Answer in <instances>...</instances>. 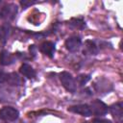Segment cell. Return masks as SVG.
<instances>
[{"label": "cell", "mask_w": 123, "mask_h": 123, "mask_svg": "<svg viewBox=\"0 0 123 123\" xmlns=\"http://www.w3.org/2000/svg\"><path fill=\"white\" fill-rule=\"evenodd\" d=\"M36 3H37L36 1H30V0H22V1H20V4H21V6L23 8H28L29 6H32V5L36 4Z\"/></svg>", "instance_id": "e0dca14e"}, {"label": "cell", "mask_w": 123, "mask_h": 123, "mask_svg": "<svg viewBox=\"0 0 123 123\" xmlns=\"http://www.w3.org/2000/svg\"><path fill=\"white\" fill-rule=\"evenodd\" d=\"M86 52H87L88 54H91V55L97 54L98 49H97V47H96V45H95V43L93 41L87 40L86 42Z\"/></svg>", "instance_id": "5bb4252c"}, {"label": "cell", "mask_w": 123, "mask_h": 123, "mask_svg": "<svg viewBox=\"0 0 123 123\" xmlns=\"http://www.w3.org/2000/svg\"><path fill=\"white\" fill-rule=\"evenodd\" d=\"M89 79H90V76H89V75L81 74V75H79V76L76 78V81H75V82H77V84H78L79 86H84L85 84H86V83L89 81Z\"/></svg>", "instance_id": "9a60e30c"}, {"label": "cell", "mask_w": 123, "mask_h": 123, "mask_svg": "<svg viewBox=\"0 0 123 123\" xmlns=\"http://www.w3.org/2000/svg\"><path fill=\"white\" fill-rule=\"evenodd\" d=\"M89 108H90L91 113H93L95 115H105L108 112L107 105L104 102H102L101 100H98V99L92 101L89 105Z\"/></svg>", "instance_id": "277c9868"}, {"label": "cell", "mask_w": 123, "mask_h": 123, "mask_svg": "<svg viewBox=\"0 0 123 123\" xmlns=\"http://www.w3.org/2000/svg\"><path fill=\"white\" fill-rule=\"evenodd\" d=\"M14 62V56L9 53L6 50L1 51L0 53V64L1 65H10Z\"/></svg>", "instance_id": "ba28073f"}, {"label": "cell", "mask_w": 123, "mask_h": 123, "mask_svg": "<svg viewBox=\"0 0 123 123\" xmlns=\"http://www.w3.org/2000/svg\"><path fill=\"white\" fill-rule=\"evenodd\" d=\"M92 123H111L110 120L108 119H103V118H95L93 119Z\"/></svg>", "instance_id": "ac0fdd59"}, {"label": "cell", "mask_w": 123, "mask_h": 123, "mask_svg": "<svg viewBox=\"0 0 123 123\" xmlns=\"http://www.w3.org/2000/svg\"><path fill=\"white\" fill-rule=\"evenodd\" d=\"M19 71H20V73L23 76H25V77H27L29 79H33V78L36 77V71H35V69H33V67L31 65L27 64V63H23L20 66Z\"/></svg>", "instance_id": "30bf717a"}, {"label": "cell", "mask_w": 123, "mask_h": 123, "mask_svg": "<svg viewBox=\"0 0 123 123\" xmlns=\"http://www.w3.org/2000/svg\"><path fill=\"white\" fill-rule=\"evenodd\" d=\"M60 80L63 87L68 90L69 92H75L76 91V82L72 75L66 71H63L60 74Z\"/></svg>", "instance_id": "7a4b0ae2"}, {"label": "cell", "mask_w": 123, "mask_h": 123, "mask_svg": "<svg viewBox=\"0 0 123 123\" xmlns=\"http://www.w3.org/2000/svg\"><path fill=\"white\" fill-rule=\"evenodd\" d=\"M84 123H89V122H84Z\"/></svg>", "instance_id": "ffe728a7"}, {"label": "cell", "mask_w": 123, "mask_h": 123, "mask_svg": "<svg viewBox=\"0 0 123 123\" xmlns=\"http://www.w3.org/2000/svg\"><path fill=\"white\" fill-rule=\"evenodd\" d=\"M18 115V111L12 107H4L0 110V118L5 121H14Z\"/></svg>", "instance_id": "3957f363"}, {"label": "cell", "mask_w": 123, "mask_h": 123, "mask_svg": "<svg viewBox=\"0 0 123 123\" xmlns=\"http://www.w3.org/2000/svg\"><path fill=\"white\" fill-rule=\"evenodd\" d=\"M68 111L74 113H78L81 114L83 116H89L91 115V111L88 105L86 104H80V105H75V106H71L68 108Z\"/></svg>", "instance_id": "5b68a950"}, {"label": "cell", "mask_w": 123, "mask_h": 123, "mask_svg": "<svg viewBox=\"0 0 123 123\" xmlns=\"http://www.w3.org/2000/svg\"><path fill=\"white\" fill-rule=\"evenodd\" d=\"M16 12V5L0 0V19H12Z\"/></svg>", "instance_id": "6da1fadb"}, {"label": "cell", "mask_w": 123, "mask_h": 123, "mask_svg": "<svg viewBox=\"0 0 123 123\" xmlns=\"http://www.w3.org/2000/svg\"><path fill=\"white\" fill-rule=\"evenodd\" d=\"M71 25H73L74 27H76L78 29H82L85 27V22L80 18H73L71 20Z\"/></svg>", "instance_id": "2e32d148"}, {"label": "cell", "mask_w": 123, "mask_h": 123, "mask_svg": "<svg viewBox=\"0 0 123 123\" xmlns=\"http://www.w3.org/2000/svg\"><path fill=\"white\" fill-rule=\"evenodd\" d=\"M7 77H8V74H6L5 72L0 70V84L4 83L5 81H7Z\"/></svg>", "instance_id": "d6986e66"}, {"label": "cell", "mask_w": 123, "mask_h": 123, "mask_svg": "<svg viewBox=\"0 0 123 123\" xmlns=\"http://www.w3.org/2000/svg\"><path fill=\"white\" fill-rule=\"evenodd\" d=\"M95 84L97 85H101V87L97 88L96 90L99 91V92H104V91H109L110 89H111V85L109 84L108 81H106L105 79H102V80H98Z\"/></svg>", "instance_id": "4fadbf2b"}, {"label": "cell", "mask_w": 123, "mask_h": 123, "mask_svg": "<svg viewBox=\"0 0 123 123\" xmlns=\"http://www.w3.org/2000/svg\"><path fill=\"white\" fill-rule=\"evenodd\" d=\"M40 51L48 56L49 58H52L55 53V44L52 41H44L40 45Z\"/></svg>", "instance_id": "52a82bcc"}, {"label": "cell", "mask_w": 123, "mask_h": 123, "mask_svg": "<svg viewBox=\"0 0 123 123\" xmlns=\"http://www.w3.org/2000/svg\"><path fill=\"white\" fill-rule=\"evenodd\" d=\"M81 43H82V41H81V38L79 37H76V36L75 37H70L65 41V47L68 51L75 52L80 48Z\"/></svg>", "instance_id": "8992f818"}, {"label": "cell", "mask_w": 123, "mask_h": 123, "mask_svg": "<svg viewBox=\"0 0 123 123\" xmlns=\"http://www.w3.org/2000/svg\"><path fill=\"white\" fill-rule=\"evenodd\" d=\"M111 112L115 119L121 120L123 117V105H122V103L118 102L115 105H112L111 107Z\"/></svg>", "instance_id": "9c48e42d"}, {"label": "cell", "mask_w": 123, "mask_h": 123, "mask_svg": "<svg viewBox=\"0 0 123 123\" xmlns=\"http://www.w3.org/2000/svg\"><path fill=\"white\" fill-rule=\"evenodd\" d=\"M7 82H8L10 85H12V86H20L22 83H24V81H23L17 74H15V73L8 74Z\"/></svg>", "instance_id": "7c38bea8"}, {"label": "cell", "mask_w": 123, "mask_h": 123, "mask_svg": "<svg viewBox=\"0 0 123 123\" xmlns=\"http://www.w3.org/2000/svg\"><path fill=\"white\" fill-rule=\"evenodd\" d=\"M9 34H10V26L7 24L1 25L0 26V46L6 43Z\"/></svg>", "instance_id": "8fae6325"}]
</instances>
